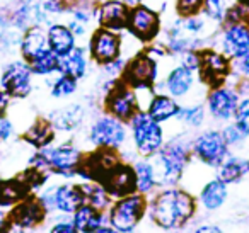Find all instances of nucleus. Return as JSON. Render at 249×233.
Listing matches in <instances>:
<instances>
[{"instance_id": "obj_42", "label": "nucleus", "mask_w": 249, "mask_h": 233, "mask_svg": "<svg viewBox=\"0 0 249 233\" xmlns=\"http://www.w3.org/2000/svg\"><path fill=\"white\" fill-rule=\"evenodd\" d=\"M16 134V126L5 114H0V143H7Z\"/></svg>"}, {"instance_id": "obj_28", "label": "nucleus", "mask_w": 249, "mask_h": 233, "mask_svg": "<svg viewBox=\"0 0 249 233\" xmlns=\"http://www.w3.org/2000/svg\"><path fill=\"white\" fill-rule=\"evenodd\" d=\"M50 48L48 46V33H46L45 26H33V28L26 29L22 33L21 45H19V51L24 60L33 58L38 55L39 51Z\"/></svg>"}, {"instance_id": "obj_40", "label": "nucleus", "mask_w": 249, "mask_h": 233, "mask_svg": "<svg viewBox=\"0 0 249 233\" xmlns=\"http://www.w3.org/2000/svg\"><path fill=\"white\" fill-rule=\"evenodd\" d=\"M234 117H235V124H237L246 134H249V97L239 102Z\"/></svg>"}, {"instance_id": "obj_36", "label": "nucleus", "mask_w": 249, "mask_h": 233, "mask_svg": "<svg viewBox=\"0 0 249 233\" xmlns=\"http://www.w3.org/2000/svg\"><path fill=\"white\" fill-rule=\"evenodd\" d=\"M176 119L190 128H200L205 121V109H203V106H200V104L181 106L179 111H178Z\"/></svg>"}, {"instance_id": "obj_19", "label": "nucleus", "mask_w": 249, "mask_h": 233, "mask_svg": "<svg viewBox=\"0 0 249 233\" xmlns=\"http://www.w3.org/2000/svg\"><path fill=\"white\" fill-rule=\"evenodd\" d=\"M159 85H162V92L173 96L174 99H183V97L190 96L191 90L195 89V72L179 63L166 73L162 82L154 83L156 89Z\"/></svg>"}, {"instance_id": "obj_47", "label": "nucleus", "mask_w": 249, "mask_h": 233, "mask_svg": "<svg viewBox=\"0 0 249 233\" xmlns=\"http://www.w3.org/2000/svg\"><path fill=\"white\" fill-rule=\"evenodd\" d=\"M196 232H220V228L213 225H203V226H198Z\"/></svg>"}, {"instance_id": "obj_48", "label": "nucleus", "mask_w": 249, "mask_h": 233, "mask_svg": "<svg viewBox=\"0 0 249 233\" xmlns=\"http://www.w3.org/2000/svg\"><path fill=\"white\" fill-rule=\"evenodd\" d=\"M123 2L128 5V7H135V5H139L142 0H123Z\"/></svg>"}, {"instance_id": "obj_29", "label": "nucleus", "mask_w": 249, "mask_h": 233, "mask_svg": "<svg viewBox=\"0 0 249 233\" xmlns=\"http://www.w3.org/2000/svg\"><path fill=\"white\" fill-rule=\"evenodd\" d=\"M179 107L181 106L178 102V99H174L173 96H169L166 92H157L154 96L152 102L147 107V113L159 123H167V121L174 119L178 116Z\"/></svg>"}, {"instance_id": "obj_7", "label": "nucleus", "mask_w": 249, "mask_h": 233, "mask_svg": "<svg viewBox=\"0 0 249 233\" xmlns=\"http://www.w3.org/2000/svg\"><path fill=\"white\" fill-rule=\"evenodd\" d=\"M36 196L43 202L48 215L62 213V215L72 216V213L86 202L80 184H73V182L48 185L45 189H39V194Z\"/></svg>"}, {"instance_id": "obj_21", "label": "nucleus", "mask_w": 249, "mask_h": 233, "mask_svg": "<svg viewBox=\"0 0 249 233\" xmlns=\"http://www.w3.org/2000/svg\"><path fill=\"white\" fill-rule=\"evenodd\" d=\"M222 53L229 58H241L249 53V26L241 22L227 24L222 33Z\"/></svg>"}, {"instance_id": "obj_14", "label": "nucleus", "mask_w": 249, "mask_h": 233, "mask_svg": "<svg viewBox=\"0 0 249 233\" xmlns=\"http://www.w3.org/2000/svg\"><path fill=\"white\" fill-rule=\"evenodd\" d=\"M121 79L132 87L154 85L159 80V62L147 50H143L126 62Z\"/></svg>"}, {"instance_id": "obj_31", "label": "nucleus", "mask_w": 249, "mask_h": 233, "mask_svg": "<svg viewBox=\"0 0 249 233\" xmlns=\"http://www.w3.org/2000/svg\"><path fill=\"white\" fill-rule=\"evenodd\" d=\"M227 182H224L220 177L212 179L201 187L200 191V202L207 211L218 209L227 199Z\"/></svg>"}, {"instance_id": "obj_20", "label": "nucleus", "mask_w": 249, "mask_h": 233, "mask_svg": "<svg viewBox=\"0 0 249 233\" xmlns=\"http://www.w3.org/2000/svg\"><path fill=\"white\" fill-rule=\"evenodd\" d=\"M207 106L215 119L227 121L231 117H234L235 109L239 106V96L235 90L229 89V87H215L208 94Z\"/></svg>"}, {"instance_id": "obj_41", "label": "nucleus", "mask_w": 249, "mask_h": 233, "mask_svg": "<svg viewBox=\"0 0 249 233\" xmlns=\"http://www.w3.org/2000/svg\"><path fill=\"white\" fill-rule=\"evenodd\" d=\"M222 136H224V140L227 141L229 147H234V145L241 143V141L244 140L246 133L237 126V124H231V126H227L224 131H222Z\"/></svg>"}, {"instance_id": "obj_4", "label": "nucleus", "mask_w": 249, "mask_h": 233, "mask_svg": "<svg viewBox=\"0 0 249 233\" xmlns=\"http://www.w3.org/2000/svg\"><path fill=\"white\" fill-rule=\"evenodd\" d=\"M130 140L139 157L150 158L166 143L162 123L156 121L147 111H137L135 116L128 121Z\"/></svg>"}, {"instance_id": "obj_33", "label": "nucleus", "mask_w": 249, "mask_h": 233, "mask_svg": "<svg viewBox=\"0 0 249 233\" xmlns=\"http://www.w3.org/2000/svg\"><path fill=\"white\" fill-rule=\"evenodd\" d=\"M26 62L29 63L33 73L38 77H52L55 73H58L60 56L55 51H52L50 48L43 50V51H39L33 58L26 60Z\"/></svg>"}, {"instance_id": "obj_2", "label": "nucleus", "mask_w": 249, "mask_h": 233, "mask_svg": "<svg viewBox=\"0 0 249 233\" xmlns=\"http://www.w3.org/2000/svg\"><path fill=\"white\" fill-rule=\"evenodd\" d=\"M156 165L157 181L160 187H174L181 182L191 158V145L181 138H171L162 145L154 157H150Z\"/></svg>"}, {"instance_id": "obj_1", "label": "nucleus", "mask_w": 249, "mask_h": 233, "mask_svg": "<svg viewBox=\"0 0 249 233\" xmlns=\"http://www.w3.org/2000/svg\"><path fill=\"white\" fill-rule=\"evenodd\" d=\"M196 213V199L193 194L174 187H160L149 196L147 216L150 223L162 230H179L190 221Z\"/></svg>"}, {"instance_id": "obj_12", "label": "nucleus", "mask_w": 249, "mask_h": 233, "mask_svg": "<svg viewBox=\"0 0 249 233\" xmlns=\"http://www.w3.org/2000/svg\"><path fill=\"white\" fill-rule=\"evenodd\" d=\"M191 153L208 167H218L229 157V145L220 131L208 130L200 133L191 143Z\"/></svg>"}, {"instance_id": "obj_30", "label": "nucleus", "mask_w": 249, "mask_h": 233, "mask_svg": "<svg viewBox=\"0 0 249 233\" xmlns=\"http://www.w3.org/2000/svg\"><path fill=\"white\" fill-rule=\"evenodd\" d=\"M29 194L33 192L29 191L28 185L22 182L19 175L11 179H0V206L11 209L12 206L28 198Z\"/></svg>"}, {"instance_id": "obj_15", "label": "nucleus", "mask_w": 249, "mask_h": 233, "mask_svg": "<svg viewBox=\"0 0 249 233\" xmlns=\"http://www.w3.org/2000/svg\"><path fill=\"white\" fill-rule=\"evenodd\" d=\"M160 26H162V17L156 11L142 4L130 7L126 31L132 33L140 41L152 43L160 34Z\"/></svg>"}, {"instance_id": "obj_32", "label": "nucleus", "mask_w": 249, "mask_h": 233, "mask_svg": "<svg viewBox=\"0 0 249 233\" xmlns=\"http://www.w3.org/2000/svg\"><path fill=\"white\" fill-rule=\"evenodd\" d=\"M84 192V201L92 206L96 211H107L113 204V196L99 181H86L80 184Z\"/></svg>"}, {"instance_id": "obj_39", "label": "nucleus", "mask_w": 249, "mask_h": 233, "mask_svg": "<svg viewBox=\"0 0 249 233\" xmlns=\"http://www.w3.org/2000/svg\"><path fill=\"white\" fill-rule=\"evenodd\" d=\"M174 9L178 16H193L203 11V0H176Z\"/></svg>"}, {"instance_id": "obj_44", "label": "nucleus", "mask_w": 249, "mask_h": 233, "mask_svg": "<svg viewBox=\"0 0 249 233\" xmlns=\"http://www.w3.org/2000/svg\"><path fill=\"white\" fill-rule=\"evenodd\" d=\"M11 230V219H9V208L0 206V232Z\"/></svg>"}, {"instance_id": "obj_25", "label": "nucleus", "mask_w": 249, "mask_h": 233, "mask_svg": "<svg viewBox=\"0 0 249 233\" xmlns=\"http://www.w3.org/2000/svg\"><path fill=\"white\" fill-rule=\"evenodd\" d=\"M132 165H133V170H135L137 192L145 194L147 198L152 196L159 189V181H157V172H156L154 160L152 158L140 157L137 160H133Z\"/></svg>"}, {"instance_id": "obj_11", "label": "nucleus", "mask_w": 249, "mask_h": 233, "mask_svg": "<svg viewBox=\"0 0 249 233\" xmlns=\"http://www.w3.org/2000/svg\"><path fill=\"white\" fill-rule=\"evenodd\" d=\"M9 219H11V230H18V232L36 230L43 223H46L48 211L38 196L29 194L28 198H24L9 209Z\"/></svg>"}, {"instance_id": "obj_24", "label": "nucleus", "mask_w": 249, "mask_h": 233, "mask_svg": "<svg viewBox=\"0 0 249 233\" xmlns=\"http://www.w3.org/2000/svg\"><path fill=\"white\" fill-rule=\"evenodd\" d=\"M55 138H56V130L48 117H38V119H35L26 128L24 133H22V140L28 145H31L33 148H36V150L52 145L55 141Z\"/></svg>"}, {"instance_id": "obj_16", "label": "nucleus", "mask_w": 249, "mask_h": 233, "mask_svg": "<svg viewBox=\"0 0 249 233\" xmlns=\"http://www.w3.org/2000/svg\"><path fill=\"white\" fill-rule=\"evenodd\" d=\"M201 62H200V79L203 83H207L210 89L224 85L231 73V62L229 56L224 53H218L215 50H201Z\"/></svg>"}, {"instance_id": "obj_18", "label": "nucleus", "mask_w": 249, "mask_h": 233, "mask_svg": "<svg viewBox=\"0 0 249 233\" xmlns=\"http://www.w3.org/2000/svg\"><path fill=\"white\" fill-rule=\"evenodd\" d=\"M130 7L123 0H103L96 5V21L99 28H106L116 33L126 31Z\"/></svg>"}, {"instance_id": "obj_22", "label": "nucleus", "mask_w": 249, "mask_h": 233, "mask_svg": "<svg viewBox=\"0 0 249 233\" xmlns=\"http://www.w3.org/2000/svg\"><path fill=\"white\" fill-rule=\"evenodd\" d=\"M242 0H203V14L215 22H239L244 14Z\"/></svg>"}, {"instance_id": "obj_50", "label": "nucleus", "mask_w": 249, "mask_h": 233, "mask_svg": "<svg viewBox=\"0 0 249 233\" xmlns=\"http://www.w3.org/2000/svg\"><path fill=\"white\" fill-rule=\"evenodd\" d=\"M248 24H249V16H248Z\"/></svg>"}, {"instance_id": "obj_51", "label": "nucleus", "mask_w": 249, "mask_h": 233, "mask_svg": "<svg viewBox=\"0 0 249 233\" xmlns=\"http://www.w3.org/2000/svg\"><path fill=\"white\" fill-rule=\"evenodd\" d=\"M248 170H249V162H248Z\"/></svg>"}, {"instance_id": "obj_5", "label": "nucleus", "mask_w": 249, "mask_h": 233, "mask_svg": "<svg viewBox=\"0 0 249 233\" xmlns=\"http://www.w3.org/2000/svg\"><path fill=\"white\" fill-rule=\"evenodd\" d=\"M149 198L140 192H132L113 201L107 209V218L114 232H133L147 216Z\"/></svg>"}, {"instance_id": "obj_26", "label": "nucleus", "mask_w": 249, "mask_h": 233, "mask_svg": "<svg viewBox=\"0 0 249 233\" xmlns=\"http://www.w3.org/2000/svg\"><path fill=\"white\" fill-rule=\"evenodd\" d=\"M89 51L84 46H75L70 53L60 56L58 73H67L75 79L82 80L89 72Z\"/></svg>"}, {"instance_id": "obj_9", "label": "nucleus", "mask_w": 249, "mask_h": 233, "mask_svg": "<svg viewBox=\"0 0 249 233\" xmlns=\"http://www.w3.org/2000/svg\"><path fill=\"white\" fill-rule=\"evenodd\" d=\"M43 157L48 162L50 172L62 177H73L80 167V162L84 153L73 143H60L48 145L45 148H39Z\"/></svg>"}, {"instance_id": "obj_37", "label": "nucleus", "mask_w": 249, "mask_h": 233, "mask_svg": "<svg viewBox=\"0 0 249 233\" xmlns=\"http://www.w3.org/2000/svg\"><path fill=\"white\" fill-rule=\"evenodd\" d=\"M96 213H97L96 209H94L90 204H87V202H84L82 206H79V208L72 213V221L77 228V233L79 232L87 233V228H89V225H90V219L94 218Z\"/></svg>"}, {"instance_id": "obj_23", "label": "nucleus", "mask_w": 249, "mask_h": 233, "mask_svg": "<svg viewBox=\"0 0 249 233\" xmlns=\"http://www.w3.org/2000/svg\"><path fill=\"white\" fill-rule=\"evenodd\" d=\"M52 124L55 126L56 131L62 133H72V131L79 130L82 126L84 119H86V109L80 104H69L60 109L52 111L48 116Z\"/></svg>"}, {"instance_id": "obj_38", "label": "nucleus", "mask_w": 249, "mask_h": 233, "mask_svg": "<svg viewBox=\"0 0 249 233\" xmlns=\"http://www.w3.org/2000/svg\"><path fill=\"white\" fill-rule=\"evenodd\" d=\"M48 230L53 233H77V228L72 221V216L62 215V213H53V221Z\"/></svg>"}, {"instance_id": "obj_10", "label": "nucleus", "mask_w": 249, "mask_h": 233, "mask_svg": "<svg viewBox=\"0 0 249 233\" xmlns=\"http://www.w3.org/2000/svg\"><path fill=\"white\" fill-rule=\"evenodd\" d=\"M33 73L29 63L22 60H12L5 65L0 75V89L12 99H26L33 92Z\"/></svg>"}, {"instance_id": "obj_45", "label": "nucleus", "mask_w": 249, "mask_h": 233, "mask_svg": "<svg viewBox=\"0 0 249 233\" xmlns=\"http://www.w3.org/2000/svg\"><path fill=\"white\" fill-rule=\"evenodd\" d=\"M11 99L12 97L7 92H4V90L0 89V114H5V111L11 106Z\"/></svg>"}, {"instance_id": "obj_35", "label": "nucleus", "mask_w": 249, "mask_h": 233, "mask_svg": "<svg viewBox=\"0 0 249 233\" xmlns=\"http://www.w3.org/2000/svg\"><path fill=\"white\" fill-rule=\"evenodd\" d=\"M79 89V79L72 75H67V73H58L56 79L52 83V97L55 99H67V97L73 96Z\"/></svg>"}, {"instance_id": "obj_46", "label": "nucleus", "mask_w": 249, "mask_h": 233, "mask_svg": "<svg viewBox=\"0 0 249 233\" xmlns=\"http://www.w3.org/2000/svg\"><path fill=\"white\" fill-rule=\"evenodd\" d=\"M237 60H239V68H241V72L244 73V75H249V53Z\"/></svg>"}, {"instance_id": "obj_34", "label": "nucleus", "mask_w": 249, "mask_h": 233, "mask_svg": "<svg viewBox=\"0 0 249 233\" xmlns=\"http://www.w3.org/2000/svg\"><path fill=\"white\" fill-rule=\"evenodd\" d=\"M248 170V164L237 157H227L218 165V177L227 184L239 182Z\"/></svg>"}, {"instance_id": "obj_43", "label": "nucleus", "mask_w": 249, "mask_h": 233, "mask_svg": "<svg viewBox=\"0 0 249 233\" xmlns=\"http://www.w3.org/2000/svg\"><path fill=\"white\" fill-rule=\"evenodd\" d=\"M140 4L145 5V7H149V9H152V11H156L157 14H162L167 7V0H142Z\"/></svg>"}, {"instance_id": "obj_3", "label": "nucleus", "mask_w": 249, "mask_h": 233, "mask_svg": "<svg viewBox=\"0 0 249 233\" xmlns=\"http://www.w3.org/2000/svg\"><path fill=\"white\" fill-rule=\"evenodd\" d=\"M67 0H24L12 9L9 21L26 31L33 26H50L56 16L67 12Z\"/></svg>"}, {"instance_id": "obj_13", "label": "nucleus", "mask_w": 249, "mask_h": 233, "mask_svg": "<svg viewBox=\"0 0 249 233\" xmlns=\"http://www.w3.org/2000/svg\"><path fill=\"white\" fill-rule=\"evenodd\" d=\"M90 62L103 67L121 56V33L106 28H97L90 33L87 45Z\"/></svg>"}, {"instance_id": "obj_6", "label": "nucleus", "mask_w": 249, "mask_h": 233, "mask_svg": "<svg viewBox=\"0 0 249 233\" xmlns=\"http://www.w3.org/2000/svg\"><path fill=\"white\" fill-rule=\"evenodd\" d=\"M87 140L96 148H111V150H120L126 147L130 140V128L128 123L111 116L104 111L103 114L96 117L90 123L87 131Z\"/></svg>"}, {"instance_id": "obj_8", "label": "nucleus", "mask_w": 249, "mask_h": 233, "mask_svg": "<svg viewBox=\"0 0 249 233\" xmlns=\"http://www.w3.org/2000/svg\"><path fill=\"white\" fill-rule=\"evenodd\" d=\"M103 107L106 113L111 116L118 117V119L128 123L133 116H135L139 109V102H137L135 89L130 83H126L123 79H118L109 89L104 92V102Z\"/></svg>"}, {"instance_id": "obj_49", "label": "nucleus", "mask_w": 249, "mask_h": 233, "mask_svg": "<svg viewBox=\"0 0 249 233\" xmlns=\"http://www.w3.org/2000/svg\"><path fill=\"white\" fill-rule=\"evenodd\" d=\"M242 4H244V5H248V7H249V0H242Z\"/></svg>"}, {"instance_id": "obj_27", "label": "nucleus", "mask_w": 249, "mask_h": 233, "mask_svg": "<svg viewBox=\"0 0 249 233\" xmlns=\"http://www.w3.org/2000/svg\"><path fill=\"white\" fill-rule=\"evenodd\" d=\"M48 33V46L52 51H55L58 56H63L70 53L77 46V38L69 28V24L63 22H52L46 28Z\"/></svg>"}, {"instance_id": "obj_17", "label": "nucleus", "mask_w": 249, "mask_h": 233, "mask_svg": "<svg viewBox=\"0 0 249 233\" xmlns=\"http://www.w3.org/2000/svg\"><path fill=\"white\" fill-rule=\"evenodd\" d=\"M101 184L107 189L113 199L123 198L126 194L137 192V179L135 170L130 162L120 160L114 167H111L106 174L101 177Z\"/></svg>"}]
</instances>
